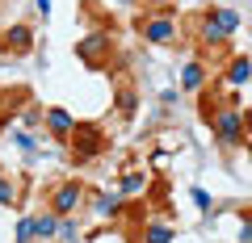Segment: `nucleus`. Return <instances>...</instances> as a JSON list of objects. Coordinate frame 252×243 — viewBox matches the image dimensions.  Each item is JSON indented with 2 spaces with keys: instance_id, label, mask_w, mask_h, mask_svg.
<instances>
[{
  "instance_id": "1",
  "label": "nucleus",
  "mask_w": 252,
  "mask_h": 243,
  "mask_svg": "<svg viewBox=\"0 0 252 243\" xmlns=\"http://www.w3.org/2000/svg\"><path fill=\"white\" fill-rule=\"evenodd\" d=\"M215 130L219 138H223V147H235L244 135V113L240 109H223V113H215Z\"/></svg>"
},
{
  "instance_id": "2",
  "label": "nucleus",
  "mask_w": 252,
  "mask_h": 243,
  "mask_svg": "<svg viewBox=\"0 0 252 243\" xmlns=\"http://www.w3.org/2000/svg\"><path fill=\"white\" fill-rule=\"evenodd\" d=\"M72 143H76L80 155H97L101 151V130L97 126H76L72 130Z\"/></svg>"
},
{
  "instance_id": "3",
  "label": "nucleus",
  "mask_w": 252,
  "mask_h": 243,
  "mask_svg": "<svg viewBox=\"0 0 252 243\" xmlns=\"http://www.w3.org/2000/svg\"><path fill=\"white\" fill-rule=\"evenodd\" d=\"M76 206H80V185H76V180H67V185L55 193V214H72Z\"/></svg>"
},
{
  "instance_id": "4",
  "label": "nucleus",
  "mask_w": 252,
  "mask_h": 243,
  "mask_svg": "<svg viewBox=\"0 0 252 243\" xmlns=\"http://www.w3.org/2000/svg\"><path fill=\"white\" fill-rule=\"evenodd\" d=\"M4 46H9V51H17V54H26L30 46H34V34H30L26 26H13L9 34H4Z\"/></svg>"
},
{
  "instance_id": "5",
  "label": "nucleus",
  "mask_w": 252,
  "mask_h": 243,
  "mask_svg": "<svg viewBox=\"0 0 252 243\" xmlns=\"http://www.w3.org/2000/svg\"><path fill=\"white\" fill-rule=\"evenodd\" d=\"M46 126H51L55 135H72L76 122H72V113H67V109H46Z\"/></svg>"
},
{
  "instance_id": "6",
  "label": "nucleus",
  "mask_w": 252,
  "mask_h": 243,
  "mask_svg": "<svg viewBox=\"0 0 252 243\" xmlns=\"http://www.w3.org/2000/svg\"><path fill=\"white\" fill-rule=\"evenodd\" d=\"M143 38L147 42H168L172 38V21H152V26H143Z\"/></svg>"
},
{
  "instance_id": "7",
  "label": "nucleus",
  "mask_w": 252,
  "mask_h": 243,
  "mask_svg": "<svg viewBox=\"0 0 252 243\" xmlns=\"http://www.w3.org/2000/svg\"><path fill=\"white\" fill-rule=\"evenodd\" d=\"M227 80H231V84H248L252 80V63H248V59H235V63L227 67Z\"/></svg>"
},
{
  "instance_id": "8",
  "label": "nucleus",
  "mask_w": 252,
  "mask_h": 243,
  "mask_svg": "<svg viewBox=\"0 0 252 243\" xmlns=\"http://www.w3.org/2000/svg\"><path fill=\"white\" fill-rule=\"evenodd\" d=\"M55 231H59V218H55V214H38L34 218V235H38V239H51Z\"/></svg>"
},
{
  "instance_id": "9",
  "label": "nucleus",
  "mask_w": 252,
  "mask_h": 243,
  "mask_svg": "<svg viewBox=\"0 0 252 243\" xmlns=\"http://www.w3.org/2000/svg\"><path fill=\"white\" fill-rule=\"evenodd\" d=\"M101 46H105V34H93V38H84V42L76 46V51H80L84 59H89V63H93V59H97V54H101Z\"/></svg>"
},
{
  "instance_id": "10",
  "label": "nucleus",
  "mask_w": 252,
  "mask_h": 243,
  "mask_svg": "<svg viewBox=\"0 0 252 243\" xmlns=\"http://www.w3.org/2000/svg\"><path fill=\"white\" fill-rule=\"evenodd\" d=\"M202 80H206L202 63H189V67H185V76H181V84H185V88H202Z\"/></svg>"
},
{
  "instance_id": "11",
  "label": "nucleus",
  "mask_w": 252,
  "mask_h": 243,
  "mask_svg": "<svg viewBox=\"0 0 252 243\" xmlns=\"http://www.w3.org/2000/svg\"><path fill=\"white\" fill-rule=\"evenodd\" d=\"M172 239V231H168V226H160V222H152V226H147V235H143V243H168Z\"/></svg>"
},
{
  "instance_id": "12",
  "label": "nucleus",
  "mask_w": 252,
  "mask_h": 243,
  "mask_svg": "<svg viewBox=\"0 0 252 243\" xmlns=\"http://www.w3.org/2000/svg\"><path fill=\"white\" fill-rule=\"evenodd\" d=\"M202 38H206V42H223V38H227V29H223V26H219V21H215V17H210V21H206V26H202Z\"/></svg>"
},
{
  "instance_id": "13",
  "label": "nucleus",
  "mask_w": 252,
  "mask_h": 243,
  "mask_svg": "<svg viewBox=\"0 0 252 243\" xmlns=\"http://www.w3.org/2000/svg\"><path fill=\"white\" fill-rule=\"evenodd\" d=\"M215 21H219L223 29H227V34H231V29L240 26V13H231V9H219V13H215Z\"/></svg>"
},
{
  "instance_id": "14",
  "label": "nucleus",
  "mask_w": 252,
  "mask_h": 243,
  "mask_svg": "<svg viewBox=\"0 0 252 243\" xmlns=\"http://www.w3.org/2000/svg\"><path fill=\"white\" fill-rule=\"evenodd\" d=\"M143 185H147V176H143V172H130V176L122 180V193H139Z\"/></svg>"
},
{
  "instance_id": "15",
  "label": "nucleus",
  "mask_w": 252,
  "mask_h": 243,
  "mask_svg": "<svg viewBox=\"0 0 252 243\" xmlns=\"http://www.w3.org/2000/svg\"><path fill=\"white\" fill-rule=\"evenodd\" d=\"M93 210H97L101 218H109V214L118 210V197H114V193H109V197H97V206H93Z\"/></svg>"
},
{
  "instance_id": "16",
  "label": "nucleus",
  "mask_w": 252,
  "mask_h": 243,
  "mask_svg": "<svg viewBox=\"0 0 252 243\" xmlns=\"http://www.w3.org/2000/svg\"><path fill=\"white\" fill-rule=\"evenodd\" d=\"M34 239V218H21L17 222V243H30Z\"/></svg>"
},
{
  "instance_id": "17",
  "label": "nucleus",
  "mask_w": 252,
  "mask_h": 243,
  "mask_svg": "<svg viewBox=\"0 0 252 243\" xmlns=\"http://www.w3.org/2000/svg\"><path fill=\"white\" fill-rule=\"evenodd\" d=\"M13 197H17V193H13V180L0 176V206H13Z\"/></svg>"
},
{
  "instance_id": "18",
  "label": "nucleus",
  "mask_w": 252,
  "mask_h": 243,
  "mask_svg": "<svg viewBox=\"0 0 252 243\" xmlns=\"http://www.w3.org/2000/svg\"><path fill=\"white\" fill-rule=\"evenodd\" d=\"M193 201H198L202 210H210V193H206V189H193Z\"/></svg>"
},
{
  "instance_id": "19",
  "label": "nucleus",
  "mask_w": 252,
  "mask_h": 243,
  "mask_svg": "<svg viewBox=\"0 0 252 243\" xmlns=\"http://www.w3.org/2000/svg\"><path fill=\"white\" fill-rule=\"evenodd\" d=\"M240 239H244V243H252V222H244V231H240Z\"/></svg>"
}]
</instances>
